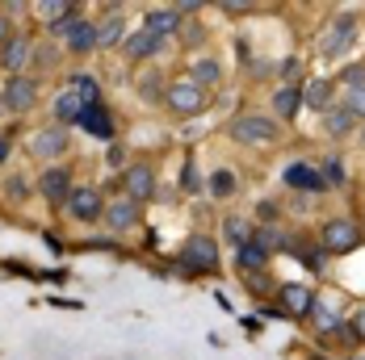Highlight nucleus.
<instances>
[{
    "instance_id": "obj_35",
    "label": "nucleus",
    "mask_w": 365,
    "mask_h": 360,
    "mask_svg": "<svg viewBox=\"0 0 365 360\" xmlns=\"http://www.w3.org/2000/svg\"><path fill=\"white\" fill-rule=\"evenodd\" d=\"M185 189H189V193H197V189H202V180H197L193 168H185Z\"/></svg>"
},
{
    "instance_id": "obj_14",
    "label": "nucleus",
    "mask_w": 365,
    "mask_h": 360,
    "mask_svg": "<svg viewBox=\"0 0 365 360\" xmlns=\"http://www.w3.org/2000/svg\"><path fill=\"white\" fill-rule=\"evenodd\" d=\"M38 189H42L46 201H55V206H63V197L72 193V184H68V172H63V168H46L42 180H38Z\"/></svg>"
},
{
    "instance_id": "obj_40",
    "label": "nucleus",
    "mask_w": 365,
    "mask_h": 360,
    "mask_svg": "<svg viewBox=\"0 0 365 360\" xmlns=\"http://www.w3.org/2000/svg\"><path fill=\"white\" fill-rule=\"evenodd\" d=\"M0 105H4V101H0Z\"/></svg>"
},
{
    "instance_id": "obj_6",
    "label": "nucleus",
    "mask_w": 365,
    "mask_h": 360,
    "mask_svg": "<svg viewBox=\"0 0 365 360\" xmlns=\"http://www.w3.org/2000/svg\"><path fill=\"white\" fill-rule=\"evenodd\" d=\"M168 105L181 109V113H197V109L206 105V92L193 80H177V84H168Z\"/></svg>"
},
{
    "instance_id": "obj_10",
    "label": "nucleus",
    "mask_w": 365,
    "mask_h": 360,
    "mask_svg": "<svg viewBox=\"0 0 365 360\" xmlns=\"http://www.w3.org/2000/svg\"><path fill=\"white\" fill-rule=\"evenodd\" d=\"M185 264L189 268H202V272H210L215 264H219V255H215V243L202 235V239H189L185 243Z\"/></svg>"
},
{
    "instance_id": "obj_31",
    "label": "nucleus",
    "mask_w": 365,
    "mask_h": 360,
    "mask_svg": "<svg viewBox=\"0 0 365 360\" xmlns=\"http://www.w3.org/2000/svg\"><path fill=\"white\" fill-rule=\"evenodd\" d=\"M38 13H42V17H63V13H72V9H68V4H38Z\"/></svg>"
},
{
    "instance_id": "obj_1",
    "label": "nucleus",
    "mask_w": 365,
    "mask_h": 360,
    "mask_svg": "<svg viewBox=\"0 0 365 360\" xmlns=\"http://www.w3.org/2000/svg\"><path fill=\"white\" fill-rule=\"evenodd\" d=\"M68 210H72L76 218H84V222H97V214H106L101 193H97L93 184H76L72 193H68Z\"/></svg>"
},
{
    "instance_id": "obj_37",
    "label": "nucleus",
    "mask_w": 365,
    "mask_h": 360,
    "mask_svg": "<svg viewBox=\"0 0 365 360\" xmlns=\"http://www.w3.org/2000/svg\"><path fill=\"white\" fill-rule=\"evenodd\" d=\"M357 335H365V314H361V319H357Z\"/></svg>"
},
{
    "instance_id": "obj_11",
    "label": "nucleus",
    "mask_w": 365,
    "mask_h": 360,
    "mask_svg": "<svg viewBox=\"0 0 365 360\" xmlns=\"http://www.w3.org/2000/svg\"><path fill=\"white\" fill-rule=\"evenodd\" d=\"M80 126L93 134V139H113V117L106 105H88L84 109V117H80Z\"/></svg>"
},
{
    "instance_id": "obj_3",
    "label": "nucleus",
    "mask_w": 365,
    "mask_h": 360,
    "mask_svg": "<svg viewBox=\"0 0 365 360\" xmlns=\"http://www.w3.org/2000/svg\"><path fill=\"white\" fill-rule=\"evenodd\" d=\"M273 134H277V130H273V122H264V117H256V113L231 122V139H240V143H269Z\"/></svg>"
},
{
    "instance_id": "obj_5",
    "label": "nucleus",
    "mask_w": 365,
    "mask_h": 360,
    "mask_svg": "<svg viewBox=\"0 0 365 360\" xmlns=\"http://www.w3.org/2000/svg\"><path fill=\"white\" fill-rule=\"evenodd\" d=\"M357 239H361V231L349 218H331L328 226H324V243H328L331 252H349V248H357Z\"/></svg>"
},
{
    "instance_id": "obj_28",
    "label": "nucleus",
    "mask_w": 365,
    "mask_h": 360,
    "mask_svg": "<svg viewBox=\"0 0 365 360\" xmlns=\"http://www.w3.org/2000/svg\"><path fill=\"white\" fill-rule=\"evenodd\" d=\"M273 105H277V113H294L298 109V88H277Z\"/></svg>"
},
{
    "instance_id": "obj_26",
    "label": "nucleus",
    "mask_w": 365,
    "mask_h": 360,
    "mask_svg": "<svg viewBox=\"0 0 365 360\" xmlns=\"http://www.w3.org/2000/svg\"><path fill=\"white\" fill-rule=\"evenodd\" d=\"M210 193H215V197H231V193H235V176H231L227 168H219V172L210 176Z\"/></svg>"
},
{
    "instance_id": "obj_15",
    "label": "nucleus",
    "mask_w": 365,
    "mask_h": 360,
    "mask_svg": "<svg viewBox=\"0 0 365 360\" xmlns=\"http://www.w3.org/2000/svg\"><path fill=\"white\" fill-rule=\"evenodd\" d=\"M160 51H164V38H155L151 30H135V34L126 38V55L130 59H151Z\"/></svg>"
},
{
    "instance_id": "obj_27",
    "label": "nucleus",
    "mask_w": 365,
    "mask_h": 360,
    "mask_svg": "<svg viewBox=\"0 0 365 360\" xmlns=\"http://www.w3.org/2000/svg\"><path fill=\"white\" fill-rule=\"evenodd\" d=\"M264 248H260V243H244V248H240V264H244V268H264Z\"/></svg>"
},
{
    "instance_id": "obj_30",
    "label": "nucleus",
    "mask_w": 365,
    "mask_h": 360,
    "mask_svg": "<svg viewBox=\"0 0 365 360\" xmlns=\"http://www.w3.org/2000/svg\"><path fill=\"white\" fill-rule=\"evenodd\" d=\"M349 113H353V117H365V88H349Z\"/></svg>"
},
{
    "instance_id": "obj_21",
    "label": "nucleus",
    "mask_w": 365,
    "mask_h": 360,
    "mask_svg": "<svg viewBox=\"0 0 365 360\" xmlns=\"http://www.w3.org/2000/svg\"><path fill=\"white\" fill-rule=\"evenodd\" d=\"M302 101H307L311 109H328L331 84H328V80H311V84H307V92H302Z\"/></svg>"
},
{
    "instance_id": "obj_33",
    "label": "nucleus",
    "mask_w": 365,
    "mask_h": 360,
    "mask_svg": "<svg viewBox=\"0 0 365 360\" xmlns=\"http://www.w3.org/2000/svg\"><path fill=\"white\" fill-rule=\"evenodd\" d=\"M328 176H331V184H344V168H340V159H328Z\"/></svg>"
},
{
    "instance_id": "obj_20",
    "label": "nucleus",
    "mask_w": 365,
    "mask_h": 360,
    "mask_svg": "<svg viewBox=\"0 0 365 360\" xmlns=\"http://www.w3.org/2000/svg\"><path fill=\"white\" fill-rule=\"evenodd\" d=\"M324 126H328V134L344 139V134L353 130V113H349V109H328V113H324Z\"/></svg>"
},
{
    "instance_id": "obj_8",
    "label": "nucleus",
    "mask_w": 365,
    "mask_h": 360,
    "mask_svg": "<svg viewBox=\"0 0 365 360\" xmlns=\"http://www.w3.org/2000/svg\"><path fill=\"white\" fill-rule=\"evenodd\" d=\"M135 222H139V206H135L130 197H118V201L106 206V226H110V231H130Z\"/></svg>"
},
{
    "instance_id": "obj_39",
    "label": "nucleus",
    "mask_w": 365,
    "mask_h": 360,
    "mask_svg": "<svg viewBox=\"0 0 365 360\" xmlns=\"http://www.w3.org/2000/svg\"><path fill=\"white\" fill-rule=\"evenodd\" d=\"M357 360H365V356H357Z\"/></svg>"
},
{
    "instance_id": "obj_23",
    "label": "nucleus",
    "mask_w": 365,
    "mask_h": 360,
    "mask_svg": "<svg viewBox=\"0 0 365 360\" xmlns=\"http://www.w3.org/2000/svg\"><path fill=\"white\" fill-rule=\"evenodd\" d=\"M193 84H197V88L219 84V63H215V59H193Z\"/></svg>"
},
{
    "instance_id": "obj_12",
    "label": "nucleus",
    "mask_w": 365,
    "mask_h": 360,
    "mask_svg": "<svg viewBox=\"0 0 365 360\" xmlns=\"http://www.w3.org/2000/svg\"><path fill=\"white\" fill-rule=\"evenodd\" d=\"M143 30H151L155 38H168L181 30V9H151L147 13V26Z\"/></svg>"
},
{
    "instance_id": "obj_24",
    "label": "nucleus",
    "mask_w": 365,
    "mask_h": 360,
    "mask_svg": "<svg viewBox=\"0 0 365 360\" xmlns=\"http://www.w3.org/2000/svg\"><path fill=\"white\" fill-rule=\"evenodd\" d=\"M122 30H126V26H122V17H118V13L106 17V21L97 26V46H113V42L122 38Z\"/></svg>"
},
{
    "instance_id": "obj_32",
    "label": "nucleus",
    "mask_w": 365,
    "mask_h": 360,
    "mask_svg": "<svg viewBox=\"0 0 365 360\" xmlns=\"http://www.w3.org/2000/svg\"><path fill=\"white\" fill-rule=\"evenodd\" d=\"M9 197H13V201H21V197H26V180H9Z\"/></svg>"
},
{
    "instance_id": "obj_22",
    "label": "nucleus",
    "mask_w": 365,
    "mask_h": 360,
    "mask_svg": "<svg viewBox=\"0 0 365 360\" xmlns=\"http://www.w3.org/2000/svg\"><path fill=\"white\" fill-rule=\"evenodd\" d=\"M68 51H72V55H88V51H97V26H93V21H84V26H80V34L68 42Z\"/></svg>"
},
{
    "instance_id": "obj_34",
    "label": "nucleus",
    "mask_w": 365,
    "mask_h": 360,
    "mask_svg": "<svg viewBox=\"0 0 365 360\" xmlns=\"http://www.w3.org/2000/svg\"><path fill=\"white\" fill-rule=\"evenodd\" d=\"M315 314H319V327H336V310L331 306H319Z\"/></svg>"
},
{
    "instance_id": "obj_16",
    "label": "nucleus",
    "mask_w": 365,
    "mask_h": 360,
    "mask_svg": "<svg viewBox=\"0 0 365 360\" xmlns=\"http://www.w3.org/2000/svg\"><path fill=\"white\" fill-rule=\"evenodd\" d=\"M286 184L290 189H307V193H324V176L315 168H307V164H290L286 168Z\"/></svg>"
},
{
    "instance_id": "obj_29",
    "label": "nucleus",
    "mask_w": 365,
    "mask_h": 360,
    "mask_svg": "<svg viewBox=\"0 0 365 360\" xmlns=\"http://www.w3.org/2000/svg\"><path fill=\"white\" fill-rule=\"evenodd\" d=\"M227 239H231V243H240V248H244V243H252V239H248V226H244L240 218H227Z\"/></svg>"
},
{
    "instance_id": "obj_25",
    "label": "nucleus",
    "mask_w": 365,
    "mask_h": 360,
    "mask_svg": "<svg viewBox=\"0 0 365 360\" xmlns=\"http://www.w3.org/2000/svg\"><path fill=\"white\" fill-rule=\"evenodd\" d=\"M72 92L84 101V105H97V80H93V75H76V80H72Z\"/></svg>"
},
{
    "instance_id": "obj_17",
    "label": "nucleus",
    "mask_w": 365,
    "mask_h": 360,
    "mask_svg": "<svg viewBox=\"0 0 365 360\" xmlns=\"http://www.w3.org/2000/svg\"><path fill=\"white\" fill-rule=\"evenodd\" d=\"M282 306H286L290 314H307V310L315 306V293L307 285H282Z\"/></svg>"
},
{
    "instance_id": "obj_4",
    "label": "nucleus",
    "mask_w": 365,
    "mask_h": 360,
    "mask_svg": "<svg viewBox=\"0 0 365 360\" xmlns=\"http://www.w3.org/2000/svg\"><path fill=\"white\" fill-rule=\"evenodd\" d=\"M30 151H34L38 159H59V155L68 151V130H63V126H46V130H38L34 139H30Z\"/></svg>"
},
{
    "instance_id": "obj_18",
    "label": "nucleus",
    "mask_w": 365,
    "mask_h": 360,
    "mask_svg": "<svg viewBox=\"0 0 365 360\" xmlns=\"http://www.w3.org/2000/svg\"><path fill=\"white\" fill-rule=\"evenodd\" d=\"M84 109H88V105L76 97L72 88H63V92L55 97V117H59V122H80V117H84Z\"/></svg>"
},
{
    "instance_id": "obj_19",
    "label": "nucleus",
    "mask_w": 365,
    "mask_h": 360,
    "mask_svg": "<svg viewBox=\"0 0 365 360\" xmlns=\"http://www.w3.org/2000/svg\"><path fill=\"white\" fill-rule=\"evenodd\" d=\"M80 26H84V17L72 9V13H63L59 21H51V38H63V42H72V38L80 34Z\"/></svg>"
},
{
    "instance_id": "obj_7",
    "label": "nucleus",
    "mask_w": 365,
    "mask_h": 360,
    "mask_svg": "<svg viewBox=\"0 0 365 360\" xmlns=\"http://www.w3.org/2000/svg\"><path fill=\"white\" fill-rule=\"evenodd\" d=\"M126 197H130V201L155 197V176H151V168H147V164H135V168H126Z\"/></svg>"
},
{
    "instance_id": "obj_38",
    "label": "nucleus",
    "mask_w": 365,
    "mask_h": 360,
    "mask_svg": "<svg viewBox=\"0 0 365 360\" xmlns=\"http://www.w3.org/2000/svg\"><path fill=\"white\" fill-rule=\"evenodd\" d=\"M4 155H9V143H4V139H0V159H4Z\"/></svg>"
},
{
    "instance_id": "obj_9",
    "label": "nucleus",
    "mask_w": 365,
    "mask_h": 360,
    "mask_svg": "<svg viewBox=\"0 0 365 360\" xmlns=\"http://www.w3.org/2000/svg\"><path fill=\"white\" fill-rule=\"evenodd\" d=\"M34 101H38V84L26 80V75H13V84H9V92H4V105L17 109V113H26Z\"/></svg>"
},
{
    "instance_id": "obj_36",
    "label": "nucleus",
    "mask_w": 365,
    "mask_h": 360,
    "mask_svg": "<svg viewBox=\"0 0 365 360\" xmlns=\"http://www.w3.org/2000/svg\"><path fill=\"white\" fill-rule=\"evenodd\" d=\"M0 46H9V17H0Z\"/></svg>"
},
{
    "instance_id": "obj_2",
    "label": "nucleus",
    "mask_w": 365,
    "mask_h": 360,
    "mask_svg": "<svg viewBox=\"0 0 365 360\" xmlns=\"http://www.w3.org/2000/svg\"><path fill=\"white\" fill-rule=\"evenodd\" d=\"M353 30H357V21L349 17V13H340L336 21H331V30H328V38H324V59H340L344 51H349V42H353Z\"/></svg>"
},
{
    "instance_id": "obj_13",
    "label": "nucleus",
    "mask_w": 365,
    "mask_h": 360,
    "mask_svg": "<svg viewBox=\"0 0 365 360\" xmlns=\"http://www.w3.org/2000/svg\"><path fill=\"white\" fill-rule=\"evenodd\" d=\"M30 38H9V46H0V68H9V72H21L26 63H30Z\"/></svg>"
}]
</instances>
